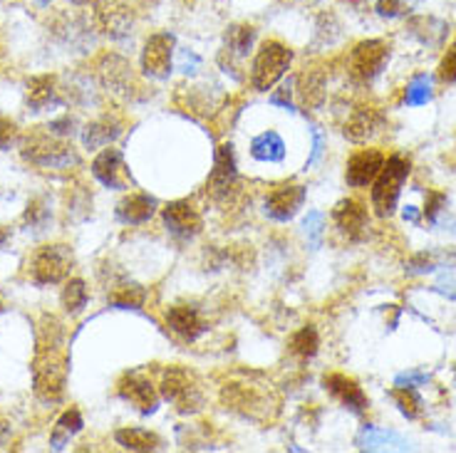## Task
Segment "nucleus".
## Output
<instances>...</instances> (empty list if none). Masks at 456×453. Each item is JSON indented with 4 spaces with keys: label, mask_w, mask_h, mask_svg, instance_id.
<instances>
[{
    "label": "nucleus",
    "mask_w": 456,
    "mask_h": 453,
    "mask_svg": "<svg viewBox=\"0 0 456 453\" xmlns=\"http://www.w3.org/2000/svg\"><path fill=\"white\" fill-rule=\"evenodd\" d=\"M69 374V350L65 325L55 315L37 322L33 357V392L43 404H57L65 394Z\"/></svg>",
    "instance_id": "nucleus-1"
},
{
    "label": "nucleus",
    "mask_w": 456,
    "mask_h": 453,
    "mask_svg": "<svg viewBox=\"0 0 456 453\" xmlns=\"http://www.w3.org/2000/svg\"><path fill=\"white\" fill-rule=\"evenodd\" d=\"M159 392L179 414H196L206 404L204 386L199 382V376L191 369L179 367V364H174L161 374Z\"/></svg>",
    "instance_id": "nucleus-2"
},
{
    "label": "nucleus",
    "mask_w": 456,
    "mask_h": 453,
    "mask_svg": "<svg viewBox=\"0 0 456 453\" xmlns=\"http://www.w3.org/2000/svg\"><path fill=\"white\" fill-rule=\"evenodd\" d=\"M410 161L399 154H392L389 159H385V166L377 174V179L372 182V208L379 218H389L397 211L399 196H402V186L410 179Z\"/></svg>",
    "instance_id": "nucleus-3"
},
{
    "label": "nucleus",
    "mask_w": 456,
    "mask_h": 453,
    "mask_svg": "<svg viewBox=\"0 0 456 453\" xmlns=\"http://www.w3.org/2000/svg\"><path fill=\"white\" fill-rule=\"evenodd\" d=\"M221 401L226 404V409L251 421H271L278 411V401L271 394V389L256 384H239V382L226 384L221 392Z\"/></svg>",
    "instance_id": "nucleus-4"
},
{
    "label": "nucleus",
    "mask_w": 456,
    "mask_h": 453,
    "mask_svg": "<svg viewBox=\"0 0 456 453\" xmlns=\"http://www.w3.org/2000/svg\"><path fill=\"white\" fill-rule=\"evenodd\" d=\"M293 50L285 47L278 40H265L261 50L256 53L251 65V87L256 92L273 90L275 82L283 80V75L290 69Z\"/></svg>",
    "instance_id": "nucleus-5"
},
{
    "label": "nucleus",
    "mask_w": 456,
    "mask_h": 453,
    "mask_svg": "<svg viewBox=\"0 0 456 453\" xmlns=\"http://www.w3.org/2000/svg\"><path fill=\"white\" fill-rule=\"evenodd\" d=\"M20 157L43 169H69L77 164L75 149L65 142H57L55 134H50L47 129L25 139L20 144Z\"/></svg>",
    "instance_id": "nucleus-6"
},
{
    "label": "nucleus",
    "mask_w": 456,
    "mask_h": 453,
    "mask_svg": "<svg viewBox=\"0 0 456 453\" xmlns=\"http://www.w3.org/2000/svg\"><path fill=\"white\" fill-rule=\"evenodd\" d=\"M72 250L65 243L55 246H40L33 250L28 261V275L35 285H55L62 283L72 271Z\"/></svg>",
    "instance_id": "nucleus-7"
},
{
    "label": "nucleus",
    "mask_w": 456,
    "mask_h": 453,
    "mask_svg": "<svg viewBox=\"0 0 456 453\" xmlns=\"http://www.w3.org/2000/svg\"><path fill=\"white\" fill-rule=\"evenodd\" d=\"M389 60V45L385 40H362L347 57V72L354 85H372L382 75Z\"/></svg>",
    "instance_id": "nucleus-8"
},
{
    "label": "nucleus",
    "mask_w": 456,
    "mask_h": 453,
    "mask_svg": "<svg viewBox=\"0 0 456 453\" xmlns=\"http://www.w3.org/2000/svg\"><path fill=\"white\" fill-rule=\"evenodd\" d=\"M97 30L110 37V40H125L132 35L134 28V8L129 0H94V11H92Z\"/></svg>",
    "instance_id": "nucleus-9"
},
{
    "label": "nucleus",
    "mask_w": 456,
    "mask_h": 453,
    "mask_svg": "<svg viewBox=\"0 0 456 453\" xmlns=\"http://www.w3.org/2000/svg\"><path fill=\"white\" fill-rule=\"evenodd\" d=\"M236 183H239V169H236L233 144H221L214 157V169L206 179V193L218 204H226L231 193L236 191Z\"/></svg>",
    "instance_id": "nucleus-10"
},
{
    "label": "nucleus",
    "mask_w": 456,
    "mask_h": 453,
    "mask_svg": "<svg viewBox=\"0 0 456 453\" xmlns=\"http://www.w3.org/2000/svg\"><path fill=\"white\" fill-rule=\"evenodd\" d=\"M174 35L171 33H154L144 43L142 50V72L151 80H167L174 68Z\"/></svg>",
    "instance_id": "nucleus-11"
},
{
    "label": "nucleus",
    "mask_w": 456,
    "mask_h": 453,
    "mask_svg": "<svg viewBox=\"0 0 456 453\" xmlns=\"http://www.w3.org/2000/svg\"><path fill=\"white\" fill-rule=\"evenodd\" d=\"M92 176L107 189H114V191H129V186H132V176H129V169H126L125 154L112 147L102 149L94 157Z\"/></svg>",
    "instance_id": "nucleus-12"
},
{
    "label": "nucleus",
    "mask_w": 456,
    "mask_h": 453,
    "mask_svg": "<svg viewBox=\"0 0 456 453\" xmlns=\"http://www.w3.org/2000/svg\"><path fill=\"white\" fill-rule=\"evenodd\" d=\"M161 215L167 231L176 240H194L204 228V218L191 201H171L164 206Z\"/></svg>",
    "instance_id": "nucleus-13"
},
{
    "label": "nucleus",
    "mask_w": 456,
    "mask_h": 453,
    "mask_svg": "<svg viewBox=\"0 0 456 453\" xmlns=\"http://www.w3.org/2000/svg\"><path fill=\"white\" fill-rule=\"evenodd\" d=\"M117 392L125 401L134 404L142 414H154L157 407H159L157 386L151 384V379L144 372H126L117 382Z\"/></svg>",
    "instance_id": "nucleus-14"
},
{
    "label": "nucleus",
    "mask_w": 456,
    "mask_h": 453,
    "mask_svg": "<svg viewBox=\"0 0 456 453\" xmlns=\"http://www.w3.org/2000/svg\"><path fill=\"white\" fill-rule=\"evenodd\" d=\"M305 186L300 183H283L275 186L273 191L265 196V214L271 215L278 223H288L297 215V211L305 204Z\"/></svg>",
    "instance_id": "nucleus-15"
},
{
    "label": "nucleus",
    "mask_w": 456,
    "mask_h": 453,
    "mask_svg": "<svg viewBox=\"0 0 456 453\" xmlns=\"http://www.w3.org/2000/svg\"><path fill=\"white\" fill-rule=\"evenodd\" d=\"M385 154L379 149H360L357 154L350 157L347 166H345V182L353 189H365L375 182L377 174L385 166Z\"/></svg>",
    "instance_id": "nucleus-16"
},
{
    "label": "nucleus",
    "mask_w": 456,
    "mask_h": 453,
    "mask_svg": "<svg viewBox=\"0 0 456 453\" xmlns=\"http://www.w3.org/2000/svg\"><path fill=\"white\" fill-rule=\"evenodd\" d=\"M322 386L330 392L332 397L340 401L342 407L350 409L354 417H362L367 409H370V399H367V394L362 392V386L357 384L354 379H350V376H345V374H325V376H322Z\"/></svg>",
    "instance_id": "nucleus-17"
},
{
    "label": "nucleus",
    "mask_w": 456,
    "mask_h": 453,
    "mask_svg": "<svg viewBox=\"0 0 456 453\" xmlns=\"http://www.w3.org/2000/svg\"><path fill=\"white\" fill-rule=\"evenodd\" d=\"M97 75L107 90H112L114 94H122V97H129L134 85H132V68L122 55H114V53H104L100 60H97Z\"/></svg>",
    "instance_id": "nucleus-18"
},
{
    "label": "nucleus",
    "mask_w": 456,
    "mask_h": 453,
    "mask_svg": "<svg viewBox=\"0 0 456 453\" xmlns=\"http://www.w3.org/2000/svg\"><path fill=\"white\" fill-rule=\"evenodd\" d=\"M167 325L183 342H196L208 329L204 315L196 305H171L167 310Z\"/></svg>",
    "instance_id": "nucleus-19"
},
{
    "label": "nucleus",
    "mask_w": 456,
    "mask_h": 453,
    "mask_svg": "<svg viewBox=\"0 0 456 453\" xmlns=\"http://www.w3.org/2000/svg\"><path fill=\"white\" fill-rule=\"evenodd\" d=\"M332 223L342 236H347V240H357L367 228V208L354 198H342L332 208Z\"/></svg>",
    "instance_id": "nucleus-20"
},
{
    "label": "nucleus",
    "mask_w": 456,
    "mask_h": 453,
    "mask_svg": "<svg viewBox=\"0 0 456 453\" xmlns=\"http://www.w3.org/2000/svg\"><path fill=\"white\" fill-rule=\"evenodd\" d=\"M157 198L144 191H132L117 204V218L126 223V226H142L147 223L151 215L157 214Z\"/></svg>",
    "instance_id": "nucleus-21"
},
{
    "label": "nucleus",
    "mask_w": 456,
    "mask_h": 453,
    "mask_svg": "<svg viewBox=\"0 0 456 453\" xmlns=\"http://www.w3.org/2000/svg\"><path fill=\"white\" fill-rule=\"evenodd\" d=\"M354 446L360 451H385V449H397V451H407L411 449L410 441H404L399 436L397 431L379 429V426H372V424H365L357 439H354Z\"/></svg>",
    "instance_id": "nucleus-22"
},
{
    "label": "nucleus",
    "mask_w": 456,
    "mask_h": 453,
    "mask_svg": "<svg viewBox=\"0 0 456 453\" xmlns=\"http://www.w3.org/2000/svg\"><path fill=\"white\" fill-rule=\"evenodd\" d=\"M119 134H122V122H119L114 114H104L97 122H92V125L85 126V132H82V144L87 149L110 147Z\"/></svg>",
    "instance_id": "nucleus-23"
},
{
    "label": "nucleus",
    "mask_w": 456,
    "mask_h": 453,
    "mask_svg": "<svg viewBox=\"0 0 456 453\" xmlns=\"http://www.w3.org/2000/svg\"><path fill=\"white\" fill-rule=\"evenodd\" d=\"M379 126H382V117H379L375 109H370V107H360V109H354L353 117L347 119V125H345V136H347L350 142H354V144H362L370 136L377 134Z\"/></svg>",
    "instance_id": "nucleus-24"
},
{
    "label": "nucleus",
    "mask_w": 456,
    "mask_h": 453,
    "mask_svg": "<svg viewBox=\"0 0 456 453\" xmlns=\"http://www.w3.org/2000/svg\"><path fill=\"white\" fill-rule=\"evenodd\" d=\"M407 30L414 40H419L422 45L427 47H439L444 43L446 33H449V25L442 23V20H436L432 15H417V18H411L410 23H407Z\"/></svg>",
    "instance_id": "nucleus-25"
},
{
    "label": "nucleus",
    "mask_w": 456,
    "mask_h": 453,
    "mask_svg": "<svg viewBox=\"0 0 456 453\" xmlns=\"http://www.w3.org/2000/svg\"><path fill=\"white\" fill-rule=\"evenodd\" d=\"M60 102L57 97V80L53 75H37L28 82V107L33 112H43L50 104Z\"/></svg>",
    "instance_id": "nucleus-26"
},
{
    "label": "nucleus",
    "mask_w": 456,
    "mask_h": 453,
    "mask_svg": "<svg viewBox=\"0 0 456 453\" xmlns=\"http://www.w3.org/2000/svg\"><path fill=\"white\" fill-rule=\"evenodd\" d=\"M251 157L263 164H278L285 159V142L278 132H263L251 142Z\"/></svg>",
    "instance_id": "nucleus-27"
},
{
    "label": "nucleus",
    "mask_w": 456,
    "mask_h": 453,
    "mask_svg": "<svg viewBox=\"0 0 456 453\" xmlns=\"http://www.w3.org/2000/svg\"><path fill=\"white\" fill-rule=\"evenodd\" d=\"M82 426H85V421H82L80 409H68V411L57 419L55 429L50 433V446H53V451H62L69 443V439H72L75 433H80Z\"/></svg>",
    "instance_id": "nucleus-28"
},
{
    "label": "nucleus",
    "mask_w": 456,
    "mask_h": 453,
    "mask_svg": "<svg viewBox=\"0 0 456 453\" xmlns=\"http://www.w3.org/2000/svg\"><path fill=\"white\" fill-rule=\"evenodd\" d=\"M114 441L126 451H157L159 449V436L147 429H119L114 433Z\"/></svg>",
    "instance_id": "nucleus-29"
},
{
    "label": "nucleus",
    "mask_w": 456,
    "mask_h": 453,
    "mask_svg": "<svg viewBox=\"0 0 456 453\" xmlns=\"http://www.w3.org/2000/svg\"><path fill=\"white\" fill-rule=\"evenodd\" d=\"M253 43H256V28L253 25H231L226 30L224 53H228V57H248Z\"/></svg>",
    "instance_id": "nucleus-30"
},
{
    "label": "nucleus",
    "mask_w": 456,
    "mask_h": 453,
    "mask_svg": "<svg viewBox=\"0 0 456 453\" xmlns=\"http://www.w3.org/2000/svg\"><path fill=\"white\" fill-rule=\"evenodd\" d=\"M147 303V290L137 283H119L114 285L112 295H110V305L119 307V310H139Z\"/></svg>",
    "instance_id": "nucleus-31"
},
{
    "label": "nucleus",
    "mask_w": 456,
    "mask_h": 453,
    "mask_svg": "<svg viewBox=\"0 0 456 453\" xmlns=\"http://www.w3.org/2000/svg\"><path fill=\"white\" fill-rule=\"evenodd\" d=\"M434 97V80L432 75H414L404 90V104L407 107H424L427 102H432Z\"/></svg>",
    "instance_id": "nucleus-32"
},
{
    "label": "nucleus",
    "mask_w": 456,
    "mask_h": 453,
    "mask_svg": "<svg viewBox=\"0 0 456 453\" xmlns=\"http://www.w3.org/2000/svg\"><path fill=\"white\" fill-rule=\"evenodd\" d=\"M300 94L305 107H320L325 100V75L320 69H308L300 77Z\"/></svg>",
    "instance_id": "nucleus-33"
},
{
    "label": "nucleus",
    "mask_w": 456,
    "mask_h": 453,
    "mask_svg": "<svg viewBox=\"0 0 456 453\" xmlns=\"http://www.w3.org/2000/svg\"><path fill=\"white\" fill-rule=\"evenodd\" d=\"M320 347V335L315 325H305V328H300L290 337V352L300 357V360H313L315 354H318Z\"/></svg>",
    "instance_id": "nucleus-34"
},
{
    "label": "nucleus",
    "mask_w": 456,
    "mask_h": 453,
    "mask_svg": "<svg viewBox=\"0 0 456 453\" xmlns=\"http://www.w3.org/2000/svg\"><path fill=\"white\" fill-rule=\"evenodd\" d=\"M389 397L397 404L399 414H402L404 419L414 421L422 417V397L417 394V389H399V386H395V389L389 392Z\"/></svg>",
    "instance_id": "nucleus-35"
},
{
    "label": "nucleus",
    "mask_w": 456,
    "mask_h": 453,
    "mask_svg": "<svg viewBox=\"0 0 456 453\" xmlns=\"http://www.w3.org/2000/svg\"><path fill=\"white\" fill-rule=\"evenodd\" d=\"M62 307H65V312L68 315H80L82 310H85V305H87V285H85V280H80V278H75V280H69L65 287H62Z\"/></svg>",
    "instance_id": "nucleus-36"
},
{
    "label": "nucleus",
    "mask_w": 456,
    "mask_h": 453,
    "mask_svg": "<svg viewBox=\"0 0 456 453\" xmlns=\"http://www.w3.org/2000/svg\"><path fill=\"white\" fill-rule=\"evenodd\" d=\"M303 231H305V236H308L310 248H320L322 233H325V215L320 214V211H310V214L305 215V221H303Z\"/></svg>",
    "instance_id": "nucleus-37"
},
{
    "label": "nucleus",
    "mask_w": 456,
    "mask_h": 453,
    "mask_svg": "<svg viewBox=\"0 0 456 453\" xmlns=\"http://www.w3.org/2000/svg\"><path fill=\"white\" fill-rule=\"evenodd\" d=\"M436 75H439V80L444 82V85H456V40L446 50V55L442 57Z\"/></svg>",
    "instance_id": "nucleus-38"
},
{
    "label": "nucleus",
    "mask_w": 456,
    "mask_h": 453,
    "mask_svg": "<svg viewBox=\"0 0 456 453\" xmlns=\"http://www.w3.org/2000/svg\"><path fill=\"white\" fill-rule=\"evenodd\" d=\"M18 139H20L18 125L12 119H8V117H0V151H8L11 147H15Z\"/></svg>",
    "instance_id": "nucleus-39"
},
{
    "label": "nucleus",
    "mask_w": 456,
    "mask_h": 453,
    "mask_svg": "<svg viewBox=\"0 0 456 453\" xmlns=\"http://www.w3.org/2000/svg\"><path fill=\"white\" fill-rule=\"evenodd\" d=\"M439 268V263L432 253H417L410 263H407V275H424V272H434Z\"/></svg>",
    "instance_id": "nucleus-40"
},
{
    "label": "nucleus",
    "mask_w": 456,
    "mask_h": 453,
    "mask_svg": "<svg viewBox=\"0 0 456 453\" xmlns=\"http://www.w3.org/2000/svg\"><path fill=\"white\" fill-rule=\"evenodd\" d=\"M375 11L379 18L395 20V18H399V15H404L407 8H404V3H402V0H377Z\"/></svg>",
    "instance_id": "nucleus-41"
},
{
    "label": "nucleus",
    "mask_w": 456,
    "mask_h": 453,
    "mask_svg": "<svg viewBox=\"0 0 456 453\" xmlns=\"http://www.w3.org/2000/svg\"><path fill=\"white\" fill-rule=\"evenodd\" d=\"M446 204V196L439 191H429L427 193V206H424V215L429 223H436V218L442 214V206Z\"/></svg>",
    "instance_id": "nucleus-42"
},
{
    "label": "nucleus",
    "mask_w": 456,
    "mask_h": 453,
    "mask_svg": "<svg viewBox=\"0 0 456 453\" xmlns=\"http://www.w3.org/2000/svg\"><path fill=\"white\" fill-rule=\"evenodd\" d=\"M429 384V374L427 372H404L397 374V379H395V386L399 389H417V386Z\"/></svg>",
    "instance_id": "nucleus-43"
},
{
    "label": "nucleus",
    "mask_w": 456,
    "mask_h": 453,
    "mask_svg": "<svg viewBox=\"0 0 456 453\" xmlns=\"http://www.w3.org/2000/svg\"><path fill=\"white\" fill-rule=\"evenodd\" d=\"M290 94H293V80H288L281 87V90L271 94V102L278 104V107H283V109H290L293 112V102H290Z\"/></svg>",
    "instance_id": "nucleus-44"
},
{
    "label": "nucleus",
    "mask_w": 456,
    "mask_h": 453,
    "mask_svg": "<svg viewBox=\"0 0 456 453\" xmlns=\"http://www.w3.org/2000/svg\"><path fill=\"white\" fill-rule=\"evenodd\" d=\"M199 65H201V60H199V55H194L191 50H182V53H179V69H182V72L194 75Z\"/></svg>",
    "instance_id": "nucleus-45"
},
{
    "label": "nucleus",
    "mask_w": 456,
    "mask_h": 453,
    "mask_svg": "<svg viewBox=\"0 0 456 453\" xmlns=\"http://www.w3.org/2000/svg\"><path fill=\"white\" fill-rule=\"evenodd\" d=\"M45 129L50 132V134L68 136V134H72V119H69V117H62V119H55V122H50Z\"/></svg>",
    "instance_id": "nucleus-46"
},
{
    "label": "nucleus",
    "mask_w": 456,
    "mask_h": 453,
    "mask_svg": "<svg viewBox=\"0 0 456 453\" xmlns=\"http://www.w3.org/2000/svg\"><path fill=\"white\" fill-rule=\"evenodd\" d=\"M322 147H325V136L320 134L318 129H313V154L308 157V166H313V164L320 159V154H322Z\"/></svg>",
    "instance_id": "nucleus-47"
},
{
    "label": "nucleus",
    "mask_w": 456,
    "mask_h": 453,
    "mask_svg": "<svg viewBox=\"0 0 456 453\" xmlns=\"http://www.w3.org/2000/svg\"><path fill=\"white\" fill-rule=\"evenodd\" d=\"M404 221H410V223H419V214H417V208H414V206H407V208H404Z\"/></svg>",
    "instance_id": "nucleus-48"
},
{
    "label": "nucleus",
    "mask_w": 456,
    "mask_h": 453,
    "mask_svg": "<svg viewBox=\"0 0 456 453\" xmlns=\"http://www.w3.org/2000/svg\"><path fill=\"white\" fill-rule=\"evenodd\" d=\"M35 3H37V5H40V8H47V5H50V3H53V0H35Z\"/></svg>",
    "instance_id": "nucleus-49"
},
{
    "label": "nucleus",
    "mask_w": 456,
    "mask_h": 453,
    "mask_svg": "<svg viewBox=\"0 0 456 453\" xmlns=\"http://www.w3.org/2000/svg\"><path fill=\"white\" fill-rule=\"evenodd\" d=\"M69 3H75V5H85V3H90V0H69Z\"/></svg>",
    "instance_id": "nucleus-50"
},
{
    "label": "nucleus",
    "mask_w": 456,
    "mask_h": 453,
    "mask_svg": "<svg viewBox=\"0 0 456 453\" xmlns=\"http://www.w3.org/2000/svg\"><path fill=\"white\" fill-rule=\"evenodd\" d=\"M3 310H5V307H3V303H0V315H3Z\"/></svg>",
    "instance_id": "nucleus-51"
}]
</instances>
